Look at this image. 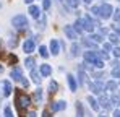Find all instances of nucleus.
Listing matches in <instances>:
<instances>
[{
    "instance_id": "f03ea898",
    "label": "nucleus",
    "mask_w": 120,
    "mask_h": 117,
    "mask_svg": "<svg viewBox=\"0 0 120 117\" xmlns=\"http://www.w3.org/2000/svg\"><path fill=\"white\" fill-rule=\"evenodd\" d=\"M114 7L110 3H101L99 5V18L102 20H109L110 16H114Z\"/></svg>"
},
{
    "instance_id": "6ab92c4d",
    "label": "nucleus",
    "mask_w": 120,
    "mask_h": 117,
    "mask_svg": "<svg viewBox=\"0 0 120 117\" xmlns=\"http://www.w3.org/2000/svg\"><path fill=\"white\" fill-rule=\"evenodd\" d=\"M88 102H89V106H91V109L93 111H99V101L98 99H94L93 96H88Z\"/></svg>"
},
{
    "instance_id": "f3484780",
    "label": "nucleus",
    "mask_w": 120,
    "mask_h": 117,
    "mask_svg": "<svg viewBox=\"0 0 120 117\" xmlns=\"http://www.w3.org/2000/svg\"><path fill=\"white\" fill-rule=\"evenodd\" d=\"M83 46H86V47H89V49H98V42H94V41H91V38H84L83 39Z\"/></svg>"
},
{
    "instance_id": "c03bdc74",
    "label": "nucleus",
    "mask_w": 120,
    "mask_h": 117,
    "mask_svg": "<svg viewBox=\"0 0 120 117\" xmlns=\"http://www.w3.org/2000/svg\"><path fill=\"white\" fill-rule=\"evenodd\" d=\"M114 117H120V109H115L114 111Z\"/></svg>"
},
{
    "instance_id": "2f4dec72",
    "label": "nucleus",
    "mask_w": 120,
    "mask_h": 117,
    "mask_svg": "<svg viewBox=\"0 0 120 117\" xmlns=\"http://www.w3.org/2000/svg\"><path fill=\"white\" fill-rule=\"evenodd\" d=\"M110 75H112L114 78H120V67H117V68H112Z\"/></svg>"
},
{
    "instance_id": "09e8293b",
    "label": "nucleus",
    "mask_w": 120,
    "mask_h": 117,
    "mask_svg": "<svg viewBox=\"0 0 120 117\" xmlns=\"http://www.w3.org/2000/svg\"><path fill=\"white\" fill-rule=\"evenodd\" d=\"M2 72H3V67H2V65H0V73H2Z\"/></svg>"
},
{
    "instance_id": "6e6552de",
    "label": "nucleus",
    "mask_w": 120,
    "mask_h": 117,
    "mask_svg": "<svg viewBox=\"0 0 120 117\" xmlns=\"http://www.w3.org/2000/svg\"><path fill=\"white\" fill-rule=\"evenodd\" d=\"M99 104L102 106V107H104V109H107V111H109V109H112V106H114V104H112V101H110V98L105 96V94H101V98H99Z\"/></svg>"
},
{
    "instance_id": "473e14b6",
    "label": "nucleus",
    "mask_w": 120,
    "mask_h": 117,
    "mask_svg": "<svg viewBox=\"0 0 120 117\" xmlns=\"http://www.w3.org/2000/svg\"><path fill=\"white\" fill-rule=\"evenodd\" d=\"M3 116H5V117H13V112H11V107H10V106H7V107H5Z\"/></svg>"
},
{
    "instance_id": "cd10ccee",
    "label": "nucleus",
    "mask_w": 120,
    "mask_h": 117,
    "mask_svg": "<svg viewBox=\"0 0 120 117\" xmlns=\"http://www.w3.org/2000/svg\"><path fill=\"white\" fill-rule=\"evenodd\" d=\"M76 112H78V117H84V111H83V104L81 102H76Z\"/></svg>"
},
{
    "instance_id": "37998d69",
    "label": "nucleus",
    "mask_w": 120,
    "mask_h": 117,
    "mask_svg": "<svg viewBox=\"0 0 120 117\" xmlns=\"http://www.w3.org/2000/svg\"><path fill=\"white\" fill-rule=\"evenodd\" d=\"M114 31H115V34H119V36H120V28L117 26V24H114Z\"/></svg>"
},
{
    "instance_id": "423d86ee",
    "label": "nucleus",
    "mask_w": 120,
    "mask_h": 117,
    "mask_svg": "<svg viewBox=\"0 0 120 117\" xmlns=\"http://www.w3.org/2000/svg\"><path fill=\"white\" fill-rule=\"evenodd\" d=\"M0 91H2V94H3V96H10V94H11V91H13L11 83H10L8 80L2 81V83H0Z\"/></svg>"
},
{
    "instance_id": "ea45409f",
    "label": "nucleus",
    "mask_w": 120,
    "mask_h": 117,
    "mask_svg": "<svg viewBox=\"0 0 120 117\" xmlns=\"http://www.w3.org/2000/svg\"><path fill=\"white\" fill-rule=\"evenodd\" d=\"M112 18L115 20V21H120V10H115V12H114V16H112Z\"/></svg>"
},
{
    "instance_id": "a18cd8bd",
    "label": "nucleus",
    "mask_w": 120,
    "mask_h": 117,
    "mask_svg": "<svg viewBox=\"0 0 120 117\" xmlns=\"http://www.w3.org/2000/svg\"><path fill=\"white\" fill-rule=\"evenodd\" d=\"M28 117H36V112H29V114H28Z\"/></svg>"
},
{
    "instance_id": "72a5a7b5",
    "label": "nucleus",
    "mask_w": 120,
    "mask_h": 117,
    "mask_svg": "<svg viewBox=\"0 0 120 117\" xmlns=\"http://www.w3.org/2000/svg\"><path fill=\"white\" fill-rule=\"evenodd\" d=\"M67 3H68L71 8H76V7L80 5V0H67Z\"/></svg>"
},
{
    "instance_id": "7ed1b4c3",
    "label": "nucleus",
    "mask_w": 120,
    "mask_h": 117,
    "mask_svg": "<svg viewBox=\"0 0 120 117\" xmlns=\"http://www.w3.org/2000/svg\"><path fill=\"white\" fill-rule=\"evenodd\" d=\"M83 57H84V62H86V63H89V65H93V67L101 60L99 52H96V51H88V52L83 54Z\"/></svg>"
},
{
    "instance_id": "aec40b11",
    "label": "nucleus",
    "mask_w": 120,
    "mask_h": 117,
    "mask_svg": "<svg viewBox=\"0 0 120 117\" xmlns=\"http://www.w3.org/2000/svg\"><path fill=\"white\" fill-rule=\"evenodd\" d=\"M73 28L76 29V33H78V34H83V31H84V26H83V20H76V21H75V24H73Z\"/></svg>"
},
{
    "instance_id": "20e7f679",
    "label": "nucleus",
    "mask_w": 120,
    "mask_h": 117,
    "mask_svg": "<svg viewBox=\"0 0 120 117\" xmlns=\"http://www.w3.org/2000/svg\"><path fill=\"white\" fill-rule=\"evenodd\" d=\"M11 23H13V26L16 28V29H26L28 28V18L24 16V15H16L15 18L11 20Z\"/></svg>"
},
{
    "instance_id": "3c124183",
    "label": "nucleus",
    "mask_w": 120,
    "mask_h": 117,
    "mask_svg": "<svg viewBox=\"0 0 120 117\" xmlns=\"http://www.w3.org/2000/svg\"><path fill=\"white\" fill-rule=\"evenodd\" d=\"M119 98H120V91H119Z\"/></svg>"
},
{
    "instance_id": "c756f323",
    "label": "nucleus",
    "mask_w": 120,
    "mask_h": 117,
    "mask_svg": "<svg viewBox=\"0 0 120 117\" xmlns=\"http://www.w3.org/2000/svg\"><path fill=\"white\" fill-rule=\"evenodd\" d=\"M91 39H93V41H94V42H98V44H99V42H102V41H104V39H102V36H101V34H94V33H93V34H91Z\"/></svg>"
},
{
    "instance_id": "bb28decb",
    "label": "nucleus",
    "mask_w": 120,
    "mask_h": 117,
    "mask_svg": "<svg viewBox=\"0 0 120 117\" xmlns=\"http://www.w3.org/2000/svg\"><path fill=\"white\" fill-rule=\"evenodd\" d=\"M99 58H101V60H109L110 55L107 54V51H104V49H102V51H99Z\"/></svg>"
},
{
    "instance_id": "de8ad7c7",
    "label": "nucleus",
    "mask_w": 120,
    "mask_h": 117,
    "mask_svg": "<svg viewBox=\"0 0 120 117\" xmlns=\"http://www.w3.org/2000/svg\"><path fill=\"white\" fill-rule=\"evenodd\" d=\"M24 2H26V3H33V0H24Z\"/></svg>"
},
{
    "instance_id": "a211bd4d",
    "label": "nucleus",
    "mask_w": 120,
    "mask_h": 117,
    "mask_svg": "<svg viewBox=\"0 0 120 117\" xmlns=\"http://www.w3.org/2000/svg\"><path fill=\"white\" fill-rule=\"evenodd\" d=\"M70 51H71V57H78V55L81 54V47H80V44L73 42V44H71V47H70Z\"/></svg>"
},
{
    "instance_id": "c9c22d12",
    "label": "nucleus",
    "mask_w": 120,
    "mask_h": 117,
    "mask_svg": "<svg viewBox=\"0 0 120 117\" xmlns=\"http://www.w3.org/2000/svg\"><path fill=\"white\" fill-rule=\"evenodd\" d=\"M42 8L44 10H49L50 8V0H42Z\"/></svg>"
},
{
    "instance_id": "f8f14e48",
    "label": "nucleus",
    "mask_w": 120,
    "mask_h": 117,
    "mask_svg": "<svg viewBox=\"0 0 120 117\" xmlns=\"http://www.w3.org/2000/svg\"><path fill=\"white\" fill-rule=\"evenodd\" d=\"M50 52H52V55H59L60 42L57 41V39H52V41H50Z\"/></svg>"
},
{
    "instance_id": "4468645a",
    "label": "nucleus",
    "mask_w": 120,
    "mask_h": 117,
    "mask_svg": "<svg viewBox=\"0 0 120 117\" xmlns=\"http://www.w3.org/2000/svg\"><path fill=\"white\" fill-rule=\"evenodd\" d=\"M67 81H68V86H70V90H71V91H76V88H78L76 78L73 77V75H67Z\"/></svg>"
},
{
    "instance_id": "58836bf2",
    "label": "nucleus",
    "mask_w": 120,
    "mask_h": 117,
    "mask_svg": "<svg viewBox=\"0 0 120 117\" xmlns=\"http://www.w3.org/2000/svg\"><path fill=\"white\" fill-rule=\"evenodd\" d=\"M91 13L96 15V16H99V7H91Z\"/></svg>"
},
{
    "instance_id": "8fccbe9b",
    "label": "nucleus",
    "mask_w": 120,
    "mask_h": 117,
    "mask_svg": "<svg viewBox=\"0 0 120 117\" xmlns=\"http://www.w3.org/2000/svg\"><path fill=\"white\" fill-rule=\"evenodd\" d=\"M117 26H119V28H120V21H119V24H117Z\"/></svg>"
},
{
    "instance_id": "a19ab883",
    "label": "nucleus",
    "mask_w": 120,
    "mask_h": 117,
    "mask_svg": "<svg viewBox=\"0 0 120 117\" xmlns=\"http://www.w3.org/2000/svg\"><path fill=\"white\" fill-rule=\"evenodd\" d=\"M16 44H18V39L16 38H13L11 41H10V46H11V47H16Z\"/></svg>"
},
{
    "instance_id": "9d476101",
    "label": "nucleus",
    "mask_w": 120,
    "mask_h": 117,
    "mask_svg": "<svg viewBox=\"0 0 120 117\" xmlns=\"http://www.w3.org/2000/svg\"><path fill=\"white\" fill-rule=\"evenodd\" d=\"M65 107H67V102H65V101H55V102H52V104H50V111H52V112L63 111Z\"/></svg>"
},
{
    "instance_id": "7c9ffc66",
    "label": "nucleus",
    "mask_w": 120,
    "mask_h": 117,
    "mask_svg": "<svg viewBox=\"0 0 120 117\" xmlns=\"http://www.w3.org/2000/svg\"><path fill=\"white\" fill-rule=\"evenodd\" d=\"M110 101H112V104H114V106H120V98L119 96L112 94V96H110Z\"/></svg>"
},
{
    "instance_id": "0eeeda50",
    "label": "nucleus",
    "mask_w": 120,
    "mask_h": 117,
    "mask_svg": "<svg viewBox=\"0 0 120 117\" xmlns=\"http://www.w3.org/2000/svg\"><path fill=\"white\" fill-rule=\"evenodd\" d=\"M63 31H65L67 38L71 39V41H75V39L78 38V33H76V29H75L73 26H70V24H65V26H63Z\"/></svg>"
},
{
    "instance_id": "79ce46f5",
    "label": "nucleus",
    "mask_w": 120,
    "mask_h": 117,
    "mask_svg": "<svg viewBox=\"0 0 120 117\" xmlns=\"http://www.w3.org/2000/svg\"><path fill=\"white\" fill-rule=\"evenodd\" d=\"M42 117H52L50 111H44V112H42Z\"/></svg>"
},
{
    "instance_id": "393cba45",
    "label": "nucleus",
    "mask_w": 120,
    "mask_h": 117,
    "mask_svg": "<svg viewBox=\"0 0 120 117\" xmlns=\"http://www.w3.org/2000/svg\"><path fill=\"white\" fill-rule=\"evenodd\" d=\"M39 54H41V57H44V58L49 57V51H47L45 46H41V47H39Z\"/></svg>"
},
{
    "instance_id": "c85d7f7f",
    "label": "nucleus",
    "mask_w": 120,
    "mask_h": 117,
    "mask_svg": "<svg viewBox=\"0 0 120 117\" xmlns=\"http://www.w3.org/2000/svg\"><path fill=\"white\" fill-rule=\"evenodd\" d=\"M78 78H80V85H84V81H86V73L83 72V68H80V73H78Z\"/></svg>"
},
{
    "instance_id": "e433bc0d",
    "label": "nucleus",
    "mask_w": 120,
    "mask_h": 117,
    "mask_svg": "<svg viewBox=\"0 0 120 117\" xmlns=\"http://www.w3.org/2000/svg\"><path fill=\"white\" fill-rule=\"evenodd\" d=\"M8 62L13 65V63H16V62H18V57H16V55H8Z\"/></svg>"
},
{
    "instance_id": "a878e982",
    "label": "nucleus",
    "mask_w": 120,
    "mask_h": 117,
    "mask_svg": "<svg viewBox=\"0 0 120 117\" xmlns=\"http://www.w3.org/2000/svg\"><path fill=\"white\" fill-rule=\"evenodd\" d=\"M109 41H110L112 44H119L120 42V36L119 34H109Z\"/></svg>"
},
{
    "instance_id": "39448f33",
    "label": "nucleus",
    "mask_w": 120,
    "mask_h": 117,
    "mask_svg": "<svg viewBox=\"0 0 120 117\" xmlns=\"http://www.w3.org/2000/svg\"><path fill=\"white\" fill-rule=\"evenodd\" d=\"M89 90L94 93V94H102L104 91H105V85L99 81V80H96V81H91L89 83Z\"/></svg>"
},
{
    "instance_id": "4be33fe9",
    "label": "nucleus",
    "mask_w": 120,
    "mask_h": 117,
    "mask_svg": "<svg viewBox=\"0 0 120 117\" xmlns=\"http://www.w3.org/2000/svg\"><path fill=\"white\" fill-rule=\"evenodd\" d=\"M34 63H36L34 57H28V58H26V62H24V65H26L29 70H33V68H34Z\"/></svg>"
},
{
    "instance_id": "dca6fc26",
    "label": "nucleus",
    "mask_w": 120,
    "mask_h": 117,
    "mask_svg": "<svg viewBox=\"0 0 120 117\" xmlns=\"http://www.w3.org/2000/svg\"><path fill=\"white\" fill-rule=\"evenodd\" d=\"M117 86H119V85H117V81H115V80H110V81H107V83H105V91L114 93V91L117 90Z\"/></svg>"
},
{
    "instance_id": "9b49d317",
    "label": "nucleus",
    "mask_w": 120,
    "mask_h": 117,
    "mask_svg": "<svg viewBox=\"0 0 120 117\" xmlns=\"http://www.w3.org/2000/svg\"><path fill=\"white\" fill-rule=\"evenodd\" d=\"M11 78H13V81H23L24 80V77H23V72H21L20 67H15L13 70H11Z\"/></svg>"
},
{
    "instance_id": "f704fd0d",
    "label": "nucleus",
    "mask_w": 120,
    "mask_h": 117,
    "mask_svg": "<svg viewBox=\"0 0 120 117\" xmlns=\"http://www.w3.org/2000/svg\"><path fill=\"white\" fill-rule=\"evenodd\" d=\"M104 51H107V52L110 51V52H112V51H114V47H112V42H104Z\"/></svg>"
},
{
    "instance_id": "4c0bfd02",
    "label": "nucleus",
    "mask_w": 120,
    "mask_h": 117,
    "mask_svg": "<svg viewBox=\"0 0 120 117\" xmlns=\"http://www.w3.org/2000/svg\"><path fill=\"white\" fill-rule=\"evenodd\" d=\"M112 54H114V57L120 58V47H114V51H112Z\"/></svg>"
},
{
    "instance_id": "2eb2a0df",
    "label": "nucleus",
    "mask_w": 120,
    "mask_h": 117,
    "mask_svg": "<svg viewBox=\"0 0 120 117\" xmlns=\"http://www.w3.org/2000/svg\"><path fill=\"white\" fill-rule=\"evenodd\" d=\"M29 13H31L33 18H36V20H39L41 16H42V15H41L39 7H36V5H31V7H29Z\"/></svg>"
},
{
    "instance_id": "412c9836",
    "label": "nucleus",
    "mask_w": 120,
    "mask_h": 117,
    "mask_svg": "<svg viewBox=\"0 0 120 117\" xmlns=\"http://www.w3.org/2000/svg\"><path fill=\"white\" fill-rule=\"evenodd\" d=\"M57 91H59V83L52 80V81L49 83V93H50V94H55Z\"/></svg>"
},
{
    "instance_id": "49530a36",
    "label": "nucleus",
    "mask_w": 120,
    "mask_h": 117,
    "mask_svg": "<svg viewBox=\"0 0 120 117\" xmlns=\"http://www.w3.org/2000/svg\"><path fill=\"white\" fill-rule=\"evenodd\" d=\"M83 2H84L86 5H91V2H93V0H83Z\"/></svg>"
},
{
    "instance_id": "1a4fd4ad",
    "label": "nucleus",
    "mask_w": 120,
    "mask_h": 117,
    "mask_svg": "<svg viewBox=\"0 0 120 117\" xmlns=\"http://www.w3.org/2000/svg\"><path fill=\"white\" fill-rule=\"evenodd\" d=\"M23 49H24V52H26V54L34 52V49H36L34 39H26V41H24V44H23Z\"/></svg>"
},
{
    "instance_id": "f257e3e1",
    "label": "nucleus",
    "mask_w": 120,
    "mask_h": 117,
    "mask_svg": "<svg viewBox=\"0 0 120 117\" xmlns=\"http://www.w3.org/2000/svg\"><path fill=\"white\" fill-rule=\"evenodd\" d=\"M16 91V98H15V104H16V107L20 109V111H23V109H26L29 104H31V99H29V96H26L21 90H15Z\"/></svg>"
},
{
    "instance_id": "b1692460",
    "label": "nucleus",
    "mask_w": 120,
    "mask_h": 117,
    "mask_svg": "<svg viewBox=\"0 0 120 117\" xmlns=\"http://www.w3.org/2000/svg\"><path fill=\"white\" fill-rule=\"evenodd\" d=\"M31 78H33V81H34V83H41L39 73H38V70H36V68H33V70H31Z\"/></svg>"
},
{
    "instance_id": "5701e85b",
    "label": "nucleus",
    "mask_w": 120,
    "mask_h": 117,
    "mask_svg": "<svg viewBox=\"0 0 120 117\" xmlns=\"http://www.w3.org/2000/svg\"><path fill=\"white\" fill-rule=\"evenodd\" d=\"M34 101H36L38 104L42 101V90H41V88H38V90L34 91Z\"/></svg>"
},
{
    "instance_id": "ddd939ff",
    "label": "nucleus",
    "mask_w": 120,
    "mask_h": 117,
    "mask_svg": "<svg viewBox=\"0 0 120 117\" xmlns=\"http://www.w3.org/2000/svg\"><path fill=\"white\" fill-rule=\"evenodd\" d=\"M39 72H41L42 77H49V75L52 73V67H50L49 63H42V65L39 67Z\"/></svg>"
},
{
    "instance_id": "603ef678",
    "label": "nucleus",
    "mask_w": 120,
    "mask_h": 117,
    "mask_svg": "<svg viewBox=\"0 0 120 117\" xmlns=\"http://www.w3.org/2000/svg\"><path fill=\"white\" fill-rule=\"evenodd\" d=\"M119 2H120V0H119Z\"/></svg>"
}]
</instances>
